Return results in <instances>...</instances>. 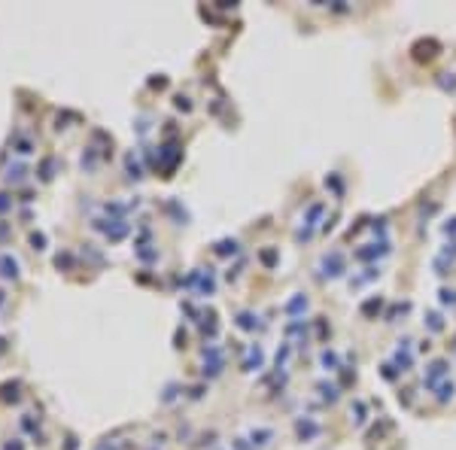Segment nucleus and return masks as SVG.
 I'll use <instances>...</instances> for the list:
<instances>
[{
	"label": "nucleus",
	"mask_w": 456,
	"mask_h": 450,
	"mask_svg": "<svg viewBox=\"0 0 456 450\" xmlns=\"http://www.w3.org/2000/svg\"><path fill=\"white\" fill-rule=\"evenodd\" d=\"M331 265V271H328V277H338V274H344V259L338 256V253H331V259L326 256L323 259V268H328Z\"/></svg>",
	"instance_id": "obj_1"
},
{
	"label": "nucleus",
	"mask_w": 456,
	"mask_h": 450,
	"mask_svg": "<svg viewBox=\"0 0 456 450\" xmlns=\"http://www.w3.org/2000/svg\"><path fill=\"white\" fill-rule=\"evenodd\" d=\"M444 368H447L444 362H435V365H432V371H429V377H426V383H429V386H435V381L444 374Z\"/></svg>",
	"instance_id": "obj_2"
}]
</instances>
